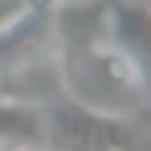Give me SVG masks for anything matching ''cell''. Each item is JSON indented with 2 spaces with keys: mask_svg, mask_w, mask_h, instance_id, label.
Segmentation results:
<instances>
[{
  "mask_svg": "<svg viewBox=\"0 0 151 151\" xmlns=\"http://www.w3.org/2000/svg\"><path fill=\"white\" fill-rule=\"evenodd\" d=\"M21 151H37V147H21Z\"/></svg>",
  "mask_w": 151,
  "mask_h": 151,
  "instance_id": "5",
  "label": "cell"
},
{
  "mask_svg": "<svg viewBox=\"0 0 151 151\" xmlns=\"http://www.w3.org/2000/svg\"><path fill=\"white\" fill-rule=\"evenodd\" d=\"M45 143L53 151H135V123L119 110H98L78 98H65L45 114Z\"/></svg>",
  "mask_w": 151,
  "mask_h": 151,
  "instance_id": "1",
  "label": "cell"
},
{
  "mask_svg": "<svg viewBox=\"0 0 151 151\" xmlns=\"http://www.w3.org/2000/svg\"><path fill=\"white\" fill-rule=\"evenodd\" d=\"M65 4H74V0H65Z\"/></svg>",
  "mask_w": 151,
  "mask_h": 151,
  "instance_id": "6",
  "label": "cell"
},
{
  "mask_svg": "<svg viewBox=\"0 0 151 151\" xmlns=\"http://www.w3.org/2000/svg\"><path fill=\"white\" fill-rule=\"evenodd\" d=\"M25 21H33V12H29L25 0H0V41L8 33H17Z\"/></svg>",
  "mask_w": 151,
  "mask_h": 151,
  "instance_id": "4",
  "label": "cell"
},
{
  "mask_svg": "<svg viewBox=\"0 0 151 151\" xmlns=\"http://www.w3.org/2000/svg\"><path fill=\"white\" fill-rule=\"evenodd\" d=\"M8 143H12L17 151L45 143V114L33 110L29 102L4 98V102H0V151L8 147Z\"/></svg>",
  "mask_w": 151,
  "mask_h": 151,
  "instance_id": "3",
  "label": "cell"
},
{
  "mask_svg": "<svg viewBox=\"0 0 151 151\" xmlns=\"http://www.w3.org/2000/svg\"><path fill=\"white\" fill-rule=\"evenodd\" d=\"M106 33L151 82V0H106Z\"/></svg>",
  "mask_w": 151,
  "mask_h": 151,
  "instance_id": "2",
  "label": "cell"
}]
</instances>
